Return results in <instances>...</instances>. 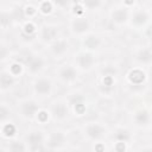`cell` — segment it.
Listing matches in <instances>:
<instances>
[{
  "instance_id": "obj_33",
  "label": "cell",
  "mask_w": 152,
  "mask_h": 152,
  "mask_svg": "<svg viewBox=\"0 0 152 152\" xmlns=\"http://www.w3.org/2000/svg\"><path fill=\"white\" fill-rule=\"evenodd\" d=\"M151 138H152V134H151Z\"/></svg>"
},
{
  "instance_id": "obj_31",
  "label": "cell",
  "mask_w": 152,
  "mask_h": 152,
  "mask_svg": "<svg viewBox=\"0 0 152 152\" xmlns=\"http://www.w3.org/2000/svg\"><path fill=\"white\" fill-rule=\"evenodd\" d=\"M146 36H147V37H150V38L152 39V25H151V26H148V28L146 30Z\"/></svg>"
},
{
  "instance_id": "obj_8",
  "label": "cell",
  "mask_w": 152,
  "mask_h": 152,
  "mask_svg": "<svg viewBox=\"0 0 152 152\" xmlns=\"http://www.w3.org/2000/svg\"><path fill=\"white\" fill-rule=\"evenodd\" d=\"M64 140H65V137H64L63 133H61V132H55V133L51 134L48 145H49V147H51V148H56V147H59L61 145H63Z\"/></svg>"
},
{
  "instance_id": "obj_27",
  "label": "cell",
  "mask_w": 152,
  "mask_h": 152,
  "mask_svg": "<svg viewBox=\"0 0 152 152\" xmlns=\"http://www.w3.org/2000/svg\"><path fill=\"white\" fill-rule=\"evenodd\" d=\"M34 31V26L32 24H26L25 25V32L26 33H32Z\"/></svg>"
},
{
  "instance_id": "obj_29",
  "label": "cell",
  "mask_w": 152,
  "mask_h": 152,
  "mask_svg": "<svg viewBox=\"0 0 152 152\" xmlns=\"http://www.w3.org/2000/svg\"><path fill=\"white\" fill-rule=\"evenodd\" d=\"M0 113H1V120H5V118H6V108L5 107H1Z\"/></svg>"
},
{
  "instance_id": "obj_9",
  "label": "cell",
  "mask_w": 152,
  "mask_h": 152,
  "mask_svg": "<svg viewBox=\"0 0 152 152\" xmlns=\"http://www.w3.org/2000/svg\"><path fill=\"white\" fill-rule=\"evenodd\" d=\"M68 46H69V45H68V43H66L65 40H57L55 44H52V46H51V51H52L53 55H56V56H61V55H63V53L66 52Z\"/></svg>"
},
{
  "instance_id": "obj_7",
  "label": "cell",
  "mask_w": 152,
  "mask_h": 152,
  "mask_svg": "<svg viewBox=\"0 0 152 152\" xmlns=\"http://www.w3.org/2000/svg\"><path fill=\"white\" fill-rule=\"evenodd\" d=\"M26 140H27V142L31 145V147H32L33 150H36V148L42 144V141H43V134H42L40 132H37V131L31 132V133L27 135Z\"/></svg>"
},
{
  "instance_id": "obj_23",
  "label": "cell",
  "mask_w": 152,
  "mask_h": 152,
  "mask_svg": "<svg viewBox=\"0 0 152 152\" xmlns=\"http://www.w3.org/2000/svg\"><path fill=\"white\" fill-rule=\"evenodd\" d=\"M10 148H11L12 151H14V152H18V151H24V150H25L24 145H23V144H20V142H13V144L10 146Z\"/></svg>"
},
{
  "instance_id": "obj_20",
  "label": "cell",
  "mask_w": 152,
  "mask_h": 152,
  "mask_svg": "<svg viewBox=\"0 0 152 152\" xmlns=\"http://www.w3.org/2000/svg\"><path fill=\"white\" fill-rule=\"evenodd\" d=\"M115 138L119 140V141H127L129 138H131V135H129V132L128 131H126V129H120V131H118V133L115 134Z\"/></svg>"
},
{
  "instance_id": "obj_28",
  "label": "cell",
  "mask_w": 152,
  "mask_h": 152,
  "mask_svg": "<svg viewBox=\"0 0 152 152\" xmlns=\"http://www.w3.org/2000/svg\"><path fill=\"white\" fill-rule=\"evenodd\" d=\"M125 148H126V147H125V142H124V141H120V142L116 145V150H118V151H124Z\"/></svg>"
},
{
  "instance_id": "obj_21",
  "label": "cell",
  "mask_w": 152,
  "mask_h": 152,
  "mask_svg": "<svg viewBox=\"0 0 152 152\" xmlns=\"http://www.w3.org/2000/svg\"><path fill=\"white\" fill-rule=\"evenodd\" d=\"M83 2H84V5H86V7L89 8V10L97 8V7H100V5H101V0H83Z\"/></svg>"
},
{
  "instance_id": "obj_3",
  "label": "cell",
  "mask_w": 152,
  "mask_h": 152,
  "mask_svg": "<svg viewBox=\"0 0 152 152\" xmlns=\"http://www.w3.org/2000/svg\"><path fill=\"white\" fill-rule=\"evenodd\" d=\"M77 62H78V65L82 68V69H90L95 62L94 59V56L89 52H83L81 55H78V58H77Z\"/></svg>"
},
{
  "instance_id": "obj_24",
  "label": "cell",
  "mask_w": 152,
  "mask_h": 152,
  "mask_svg": "<svg viewBox=\"0 0 152 152\" xmlns=\"http://www.w3.org/2000/svg\"><path fill=\"white\" fill-rule=\"evenodd\" d=\"M11 71H12V74L13 75H18V74H20V71H21V66H20V64H13L12 66H11Z\"/></svg>"
},
{
  "instance_id": "obj_16",
  "label": "cell",
  "mask_w": 152,
  "mask_h": 152,
  "mask_svg": "<svg viewBox=\"0 0 152 152\" xmlns=\"http://www.w3.org/2000/svg\"><path fill=\"white\" fill-rule=\"evenodd\" d=\"M147 19H148L147 13L144 12V11H139V12L134 13L132 20H133V24H135V25H142L147 21Z\"/></svg>"
},
{
  "instance_id": "obj_10",
  "label": "cell",
  "mask_w": 152,
  "mask_h": 152,
  "mask_svg": "<svg viewBox=\"0 0 152 152\" xmlns=\"http://www.w3.org/2000/svg\"><path fill=\"white\" fill-rule=\"evenodd\" d=\"M127 18H128V13H127V11L125 8H116L112 13V19L118 24L125 23L127 20Z\"/></svg>"
},
{
  "instance_id": "obj_13",
  "label": "cell",
  "mask_w": 152,
  "mask_h": 152,
  "mask_svg": "<svg viewBox=\"0 0 152 152\" xmlns=\"http://www.w3.org/2000/svg\"><path fill=\"white\" fill-rule=\"evenodd\" d=\"M137 59L140 63H145V64L151 63L152 62V52L148 49H141L137 53Z\"/></svg>"
},
{
  "instance_id": "obj_6",
  "label": "cell",
  "mask_w": 152,
  "mask_h": 152,
  "mask_svg": "<svg viewBox=\"0 0 152 152\" xmlns=\"http://www.w3.org/2000/svg\"><path fill=\"white\" fill-rule=\"evenodd\" d=\"M76 70L70 65H65L59 70V77L64 81H72L76 78Z\"/></svg>"
},
{
  "instance_id": "obj_5",
  "label": "cell",
  "mask_w": 152,
  "mask_h": 152,
  "mask_svg": "<svg viewBox=\"0 0 152 152\" xmlns=\"http://www.w3.org/2000/svg\"><path fill=\"white\" fill-rule=\"evenodd\" d=\"M86 132H87V134H88L90 138H93V139H99V138H101V137L103 135L104 129H103V127H101L100 125L91 124V125H88V126H87Z\"/></svg>"
},
{
  "instance_id": "obj_30",
  "label": "cell",
  "mask_w": 152,
  "mask_h": 152,
  "mask_svg": "<svg viewBox=\"0 0 152 152\" xmlns=\"http://www.w3.org/2000/svg\"><path fill=\"white\" fill-rule=\"evenodd\" d=\"M38 116H39V119H40L42 121H44V120H45V118L48 116V114H46L45 112H40V113L38 114Z\"/></svg>"
},
{
  "instance_id": "obj_14",
  "label": "cell",
  "mask_w": 152,
  "mask_h": 152,
  "mask_svg": "<svg viewBox=\"0 0 152 152\" xmlns=\"http://www.w3.org/2000/svg\"><path fill=\"white\" fill-rule=\"evenodd\" d=\"M57 28L53 26H45L42 31V37L44 40H52L57 36Z\"/></svg>"
},
{
  "instance_id": "obj_22",
  "label": "cell",
  "mask_w": 152,
  "mask_h": 152,
  "mask_svg": "<svg viewBox=\"0 0 152 152\" xmlns=\"http://www.w3.org/2000/svg\"><path fill=\"white\" fill-rule=\"evenodd\" d=\"M14 132H15V128H14V126H13L12 124H7V125H5L4 128H2V133H4L6 137L13 135Z\"/></svg>"
},
{
  "instance_id": "obj_17",
  "label": "cell",
  "mask_w": 152,
  "mask_h": 152,
  "mask_svg": "<svg viewBox=\"0 0 152 152\" xmlns=\"http://www.w3.org/2000/svg\"><path fill=\"white\" fill-rule=\"evenodd\" d=\"M134 120L138 125H146L150 120V115L146 110H139V112H137V114L134 116Z\"/></svg>"
},
{
  "instance_id": "obj_26",
  "label": "cell",
  "mask_w": 152,
  "mask_h": 152,
  "mask_svg": "<svg viewBox=\"0 0 152 152\" xmlns=\"http://www.w3.org/2000/svg\"><path fill=\"white\" fill-rule=\"evenodd\" d=\"M56 5H58L59 7H65L69 2V0H53Z\"/></svg>"
},
{
  "instance_id": "obj_32",
  "label": "cell",
  "mask_w": 152,
  "mask_h": 152,
  "mask_svg": "<svg viewBox=\"0 0 152 152\" xmlns=\"http://www.w3.org/2000/svg\"><path fill=\"white\" fill-rule=\"evenodd\" d=\"M125 1V4H127V5H132L133 2H134V0H124Z\"/></svg>"
},
{
  "instance_id": "obj_11",
  "label": "cell",
  "mask_w": 152,
  "mask_h": 152,
  "mask_svg": "<svg viewBox=\"0 0 152 152\" xmlns=\"http://www.w3.org/2000/svg\"><path fill=\"white\" fill-rule=\"evenodd\" d=\"M27 64H28V69L32 72H37V71L42 70V68L44 65V62L40 57H30L27 59Z\"/></svg>"
},
{
  "instance_id": "obj_18",
  "label": "cell",
  "mask_w": 152,
  "mask_h": 152,
  "mask_svg": "<svg viewBox=\"0 0 152 152\" xmlns=\"http://www.w3.org/2000/svg\"><path fill=\"white\" fill-rule=\"evenodd\" d=\"M129 80L133 82V83H141L144 80H145V74L141 71V70H133L131 74H129Z\"/></svg>"
},
{
  "instance_id": "obj_4",
  "label": "cell",
  "mask_w": 152,
  "mask_h": 152,
  "mask_svg": "<svg viewBox=\"0 0 152 152\" xmlns=\"http://www.w3.org/2000/svg\"><path fill=\"white\" fill-rule=\"evenodd\" d=\"M71 27H72V31L76 32V33H83L88 30L89 27V24H88V20L84 19V18H76L72 24H71Z\"/></svg>"
},
{
  "instance_id": "obj_15",
  "label": "cell",
  "mask_w": 152,
  "mask_h": 152,
  "mask_svg": "<svg viewBox=\"0 0 152 152\" xmlns=\"http://www.w3.org/2000/svg\"><path fill=\"white\" fill-rule=\"evenodd\" d=\"M14 83L13 76L7 74V72H2L0 76V84H1V89H7L10 88L12 84Z\"/></svg>"
},
{
  "instance_id": "obj_12",
  "label": "cell",
  "mask_w": 152,
  "mask_h": 152,
  "mask_svg": "<svg viewBox=\"0 0 152 152\" xmlns=\"http://www.w3.org/2000/svg\"><path fill=\"white\" fill-rule=\"evenodd\" d=\"M52 113L55 114L56 118H58V119H63V118L66 116V114H68V109H66V107H65L64 103L58 102V103H55V104L52 106Z\"/></svg>"
},
{
  "instance_id": "obj_19",
  "label": "cell",
  "mask_w": 152,
  "mask_h": 152,
  "mask_svg": "<svg viewBox=\"0 0 152 152\" xmlns=\"http://www.w3.org/2000/svg\"><path fill=\"white\" fill-rule=\"evenodd\" d=\"M100 45V39L96 36H89L86 38L84 40V46H87L88 49H96Z\"/></svg>"
},
{
  "instance_id": "obj_25",
  "label": "cell",
  "mask_w": 152,
  "mask_h": 152,
  "mask_svg": "<svg viewBox=\"0 0 152 152\" xmlns=\"http://www.w3.org/2000/svg\"><path fill=\"white\" fill-rule=\"evenodd\" d=\"M42 11H43L44 13H49V12L51 11V5H50L49 2H44V4L42 5Z\"/></svg>"
},
{
  "instance_id": "obj_2",
  "label": "cell",
  "mask_w": 152,
  "mask_h": 152,
  "mask_svg": "<svg viewBox=\"0 0 152 152\" xmlns=\"http://www.w3.org/2000/svg\"><path fill=\"white\" fill-rule=\"evenodd\" d=\"M38 110V104L34 101H25L21 103V113L26 118H32Z\"/></svg>"
},
{
  "instance_id": "obj_1",
  "label": "cell",
  "mask_w": 152,
  "mask_h": 152,
  "mask_svg": "<svg viewBox=\"0 0 152 152\" xmlns=\"http://www.w3.org/2000/svg\"><path fill=\"white\" fill-rule=\"evenodd\" d=\"M34 90L39 95H48L51 91V82L45 78H40L34 83Z\"/></svg>"
}]
</instances>
